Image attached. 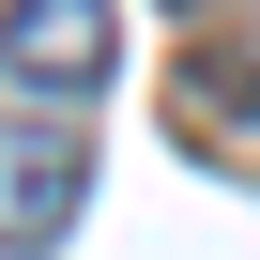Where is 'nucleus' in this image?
Returning <instances> with one entry per match:
<instances>
[{
  "instance_id": "1",
  "label": "nucleus",
  "mask_w": 260,
  "mask_h": 260,
  "mask_svg": "<svg viewBox=\"0 0 260 260\" xmlns=\"http://www.w3.org/2000/svg\"><path fill=\"white\" fill-rule=\"evenodd\" d=\"M77 214H92V138H61V122H0V260H46Z\"/></svg>"
},
{
  "instance_id": "3",
  "label": "nucleus",
  "mask_w": 260,
  "mask_h": 260,
  "mask_svg": "<svg viewBox=\"0 0 260 260\" xmlns=\"http://www.w3.org/2000/svg\"><path fill=\"white\" fill-rule=\"evenodd\" d=\"M184 16H230V0H184Z\"/></svg>"
},
{
  "instance_id": "2",
  "label": "nucleus",
  "mask_w": 260,
  "mask_h": 260,
  "mask_svg": "<svg viewBox=\"0 0 260 260\" xmlns=\"http://www.w3.org/2000/svg\"><path fill=\"white\" fill-rule=\"evenodd\" d=\"M0 61H16L31 92H107V61H122V31H107V0H16L0 16Z\"/></svg>"
}]
</instances>
